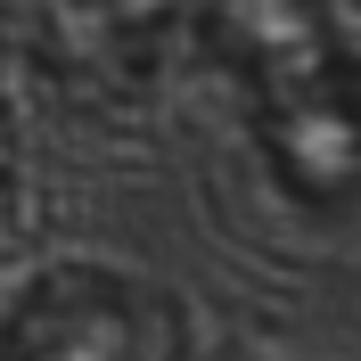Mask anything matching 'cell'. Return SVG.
Returning a JSON list of instances; mask_svg holds the SVG:
<instances>
[{"label":"cell","instance_id":"6da1fadb","mask_svg":"<svg viewBox=\"0 0 361 361\" xmlns=\"http://www.w3.org/2000/svg\"><path fill=\"white\" fill-rule=\"evenodd\" d=\"M263 148L295 197L337 205L361 189V99L329 74H279L263 107Z\"/></svg>","mask_w":361,"mask_h":361}]
</instances>
